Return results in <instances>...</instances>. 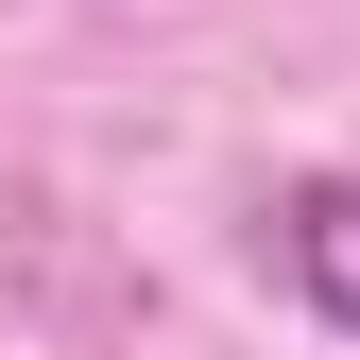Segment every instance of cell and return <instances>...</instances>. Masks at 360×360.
Here are the masks:
<instances>
[{
  "mask_svg": "<svg viewBox=\"0 0 360 360\" xmlns=\"http://www.w3.org/2000/svg\"><path fill=\"white\" fill-rule=\"evenodd\" d=\"M275 292H292L326 343H360V172H309V189H275Z\"/></svg>",
  "mask_w": 360,
  "mask_h": 360,
  "instance_id": "obj_1",
  "label": "cell"
}]
</instances>
